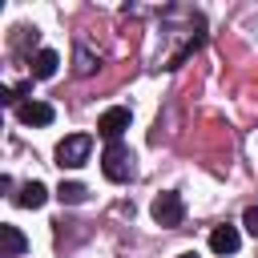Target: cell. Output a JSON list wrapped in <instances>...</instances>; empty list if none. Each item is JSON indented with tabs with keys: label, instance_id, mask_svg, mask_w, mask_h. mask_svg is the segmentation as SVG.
<instances>
[{
	"label": "cell",
	"instance_id": "6da1fadb",
	"mask_svg": "<svg viewBox=\"0 0 258 258\" xmlns=\"http://www.w3.org/2000/svg\"><path fill=\"white\" fill-rule=\"evenodd\" d=\"M101 173H105L109 181H129V177H133V153H129V145L109 141L105 153H101Z\"/></svg>",
	"mask_w": 258,
	"mask_h": 258
},
{
	"label": "cell",
	"instance_id": "7a4b0ae2",
	"mask_svg": "<svg viewBox=\"0 0 258 258\" xmlns=\"http://www.w3.org/2000/svg\"><path fill=\"white\" fill-rule=\"evenodd\" d=\"M89 149H93V137L89 133H69L60 145H56V165L60 169H77L89 161Z\"/></svg>",
	"mask_w": 258,
	"mask_h": 258
},
{
	"label": "cell",
	"instance_id": "3957f363",
	"mask_svg": "<svg viewBox=\"0 0 258 258\" xmlns=\"http://www.w3.org/2000/svg\"><path fill=\"white\" fill-rule=\"evenodd\" d=\"M149 214H153V222H157V226H181L185 206H181V198H177V194H157V198H153V206H149Z\"/></svg>",
	"mask_w": 258,
	"mask_h": 258
},
{
	"label": "cell",
	"instance_id": "277c9868",
	"mask_svg": "<svg viewBox=\"0 0 258 258\" xmlns=\"http://www.w3.org/2000/svg\"><path fill=\"white\" fill-rule=\"evenodd\" d=\"M125 129H129V109H121V105H113V109H105V113L97 117V133H101L105 141H117Z\"/></svg>",
	"mask_w": 258,
	"mask_h": 258
},
{
	"label": "cell",
	"instance_id": "5b68a950",
	"mask_svg": "<svg viewBox=\"0 0 258 258\" xmlns=\"http://www.w3.org/2000/svg\"><path fill=\"white\" fill-rule=\"evenodd\" d=\"M32 77L36 81H48V77H56V64H60V56L52 52V48H40V52H32Z\"/></svg>",
	"mask_w": 258,
	"mask_h": 258
},
{
	"label": "cell",
	"instance_id": "8992f818",
	"mask_svg": "<svg viewBox=\"0 0 258 258\" xmlns=\"http://www.w3.org/2000/svg\"><path fill=\"white\" fill-rule=\"evenodd\" d=\"M16 117H20L24 125H48V121H52V105H44V101H24V105L16 109Z\"/></svg>",
	"mask_w": 258,
	"mask_h": 258
},
{
	"label": "cell",
	"instance_id": "52a82bcc",
	"mask_svg": "<svg viewBox=\"0 0 258 258\" xmlns=\"http://www.w3.org/2000/svg\"><path fill=\"white\" fill-rule=\"evenodd\" d=\"M44 202H48V189L40 181H24L20 194H16V206H24V210H40Z\"/></svg>",
	"mask_w": 258,
	"mask_h": 258
},
{
	"label": "cell",
	"instance_id": "ba28073f",
	"mask_svg": "<svg viewBox=\"0 0 258 258\" xmlns=\"http://www.w3.org/2000/svg\"><path fill=\"white\" fill-rule=\"evenodd\" d=\"M238 242H242V238H238L234 226H218V230L210 234V250H214V254H234Z\"/></svg>",
	"mask_w": 258,
	"mask_h": 258
},
{
	"label": "cell",
	"instance_id": "9c48e42d",
	"mask_svg": "<svg viewBox=\"0 0 258 258\" xmlns=\"http://www.w3.org/2000/svg\"><path fill=\"white\" fill-rule=\"evenodd\" d=\"M0 238H4V258H16V254H24V246H28V238H24L16 226H0Z\"/></svg>",
	"mask_w": 258,
	"mask_h": 258
},
{
	"label": "cell",
	"instance_id": "30bf717a",
	"mask_svg": "<svg viewBox=\"0 0 258 258\" xmlns=\"http://www.w3.org/2000/svg\"><path fill=\"white\" fill-rule=\"evenodd\" d=\"M56 198H60L64 206H81V202L89 198V189H85L81 181H60V189H56Z\"/></svg>",
	"mask_w": 258,
	"mask_h": 258
},
{
	"label": "cell",
	"instance_id": "8fae6325",
	"mask_svg": "<svg viewBox=\"0 0 258 258\" xmlns=\"http://www.w3.org/2000/svg\"><path fill=\"white\" fill-rule=\"evenodd\" d=\"M77 73H81V77H89V73H93V56H89V48H85V44H77Z\"/></svg>",
	"mask_w": 258,
	"mask_h": 258
},
{
	"label": "cell",
	"instance_id": "7c38bea8",
	"mask_svg": "<svg viewBox=\"0 0 258 258\" xmlns=\"http://www.w3.org/2000/svg\"><path fill=\"white\" fill-rule=\"evenodd\" d=\"M242 226H246V230H250V234L258 238V206H250V210L242 214Z\"/></svg>",
	"mask_w": 258,
	"mask_h": 258
},
{
	"label": "cell",
	"instance_id": "4fadbf2b",
	"mask_svg": "<svg viewBox=\"0 0 258 258\" xmlns=\"http://www.w3.org/2000/svg\"><path fill=\"white\" fill-rule=\"evenodd\" d=\"M177 258H198V254H177Z\"/></svg>",
	"mask_w": 258,
	"mask_h": 258
}]
</instances>
